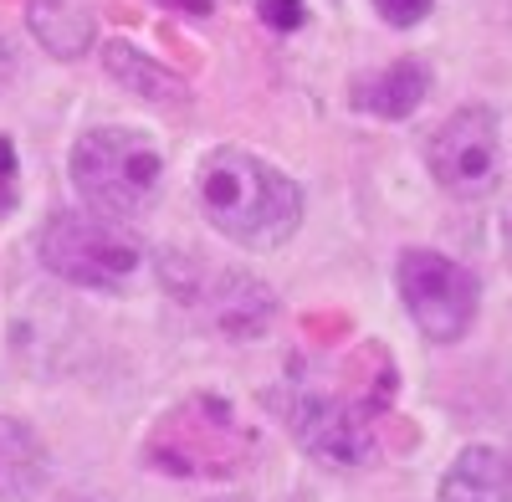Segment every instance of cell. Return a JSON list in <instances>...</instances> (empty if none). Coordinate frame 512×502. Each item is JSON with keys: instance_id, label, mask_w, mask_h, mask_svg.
Listing matches in <instances>:
<instances>
[{"instance_id": "cell-1", "label": "cell", "mask_w": 512, "mask_h": 502, "mask_svg": "<svg viewBox=\"0 0 512 502\" xmlns=\"http://www.w3.org/2000/svg\"><path fill=\"white\" fill-rule=\"evenodd\" d=\"M195 200L226 241L277 251L303 226V185L251 149H210L195 175Z\"/></svg>"}, {"instance_id": "cell-2", "label": "cell", "mask_w": 512, "mask_h": 502, "mask_svg": "<svg viewBox=\"0 0 512 502\" xmlns=\"http://www.w3.org/2000/svg\"><path fill=\"white\" fill-rule=\"evenodd\" d=\"M67 175L88 211L134 221L149 216L164 195V154L139 129H88L72 144Z\"/></svg>"}, {"instance_id": "cell-3", "label": "cell", "mask_w": 512, "mask_h": 502, "mask_svg": "<svg viewBox=\"0 0 512 502\" xmlns=\"http://www.w3.org/2000/svg\"><path fill=\"white\" fill-rule=\"evenodd\" d=\"M36 257L52 277L93 292H128L149 272V251L128 231V221L98 216L88 205L47 216V226L36 236Z\"/></svg>"}, {"instance_id": "cell-4", "label": "cell", "mask_w": 512, "mask_h": 502, "mask_svg": "<svg viewBox=\"0 0 512 502\" xmlns=\"http://www.w3.org/2000/svg\"><path fill=\"white\" fill-rule=\"evenodd\" d=\"M251 456V431L236 421L231 400L221 395H190L154 426L149 436V467L169 477H231Z\"/></svg>"}, {"instance_id": "cell-5", "label": "cell", "mask_w": 512, "mask_h": 502, "mask_svg": "<svg viewBox=\"0 0 512 502\" xmlns=\"http://www.w3.org/2000/svg\"><path fill=\"white\" fill-rule=\"evenodd\" d=\"M164 287L180 303L200 308V318L221 333V339H267L277 323V292L236 267H205L195 257H164Z\"/></svg>"}, {"instance_id": "cell-6", "label": "cell", "mask_w": 512, "mask_h": 502, "mask_svg": "<svg viewBox=\"0 0 512 502\" xmlns=\"http://www.w3.org/2000/svg\"><path fill=\"white\" fill-rule=\"evenodd\" d=\"M395 282H400L405 313L415 318V328L431 344H456L472 333V323L482 313V287H477L472 267H461L446 251L410 246L395 262Z\"/></svg>"}, {"instance_id": "cell-7", "label": "cell", "mask_w": 512, "mask_h": 502, "mask_svg": "<svg viewBox=\"0 0 512 502\" xmlns=\"http://www.w3.org/2000/svg\"><path fill=\"white\" fill-rule=\"evenodd\" d=\"M431 180L456 200H482L502 180V129L497 113L482 103H466L436 123L431 144H425Z\"/></svg>"}, {"instance_id": "cell-8", "label": "cell", "mask_w": 512, "mask_h": 502, "mask_svg": "<svg viewBox=\"0 0 512 502\" xmlns=\"http://www.w3.org/2000/svg\"><path fill=\"white\" fill-rule=\"evenodd\" d=\"M282 421L297 441H303V451H313L328 467H369L374 451H379L369 415L349 400H338V395H323V390L287 395Z\"/></svg>"}, {"instance_id": "cell-9", "label": "cell", "mask_w": 512, "mask_h": 502, "mask_svg": "<svg viewBox=\"0 0 512 502\" xmlns=\"http://www.w3.org/2000/svg\"><path fill=\"white\" fill-rule=\"evenodd\" d=\"M47 477L52 462L41 436L16 415H0V502H36Z\"/></svg>"}, {"instance_id": "cell-10", "label": "cell", "mask_w": 512, "mask_h": 502, "mask_svg": "<svg viewBox=\"0 0 512 502\" xmlns=\"http://www.w3.org/2000/svg\"><path fill=\"white\" fill-rule=\"evenodd\" d=\"M103 67H108V77L118 82L123 93H134V98H144L154 108H185L190 103L185 77L169 72L164 62H154L149 52H139L134 41H108V47H103Z\"/></svg>"}, {"instance_id": "cell-11", "label": "cell", "mask_w": 512, "mask_h": 502, "mask_svg": "<svg viewBox=\"0 0 512 502\" xmlns=\"http://www.w3.org/2000/svg\"><path fill=\"white\" fill-rule=\"evenodd\" d=\"M26 26L57 62L88 57V47L98 41V21L88 0H26Z\"/></svg>"}, {"instance_id": "cell-12", "label": "cell", "mask_w": 512, "mask_h": 502, "mask_svg": "<svg viewBox=\"0 0 512 502\" xmlns=\"http://www.w3.org/2000/svg\"><path fill=\"white\" fill-rule=\"evenodd\" d=\"M441 502H512L507 451H497L487 441L456 451V462L441 477Z\"/></svg>"}, {"instance_id": "cell-13", "label": "cell", "mask_w": 512, "mask_h": 502, "mask_svg": "<svg viewBox=\"0 0 512 502\" xmlns=\"http://www.w3.org/2000/svg\"><path fill=\"white\" fill-rule=\"evenodd\" d=\"M425 93H431V67L405 57V62H390L384 72L364 77L359 88H354V108L400 123V118H410V113L425 103Z\"/></svg>"}, {"instance_id": "cell-14", "label": "cell", "mask_w": 512, "mask_h": 502, "mask_svg": "<svg viewBox=\"0 0 512 502\" xmlns=\"http://www.w3.org/2000/svg\"><path fill=\"white\" fill-rule=\"evenodd\" d=\"M256 16H262V26H272V31H297L308 21V6L303 0H256Z\"/></svg>"}, {"instance_id": "cell-15", "label": "cell", "mask_w": 512, "mask_h": 502, "mask_svg": "<svg viewBox=\"0 0 512 502\" xmlns=\"http://www.w3.org/2000/svg\"><path fill=\"white\" fill-rule=\"evenodd\" d=\"M431 6H436V0H374L379 21H390V26H400V31L420 26L425 16H431Z\"/></svg>"}, {"instance_id": "cell-16", "label": "cell", "mask_w": 512, "mask_h": 502, "mask_svg": "<svg viewBox=\"0 0 512 502\" xmlns=\"http://www.w3.org/2000/svg\"><path fill=\"white\" fill-rule=\"evenodd\" d=\"M11 195H16V149L11 139H0V211H11Z\"/></svg>"}, {"instance_id": "cell-17", "label": "cell", "mask_w": 512, "mask_h": 502, "mask_svg": "<svg viewBox=\"0 0 512 502\" xmlns=\"http://www.w3.org/2000/svg\"><path fill=\"white\" fill-rule=\"evenodd\" d=\"M11 77H16V52H11L6 31H0V88H11Z\"/></svg>"}, {"instance_id": "cell-18", "label": "cell", "mask_w": 512, "mask_h": 502, "mask_svg": "<svg viewBox=\"0 0 512 502\" xmlns=\"http://www.w3.org/2000/svg\"><path fill=\"white\" fill-rule=\"evenodd\" d=\"M502 251H507V262H512V200L502 205Z\"/></svg>"}, {"instance_id": "cell-19", "label": "cell", "mask_w": 512, "mask_h": 502, "mask_svg": "<svg viewBox=\"0 0 512 502\" xmlns=\"http://www.w3.org/2000/svg\"><path fill=\"white\" fill-rule=\"evenodd\" d=\"M62 502H108L103 492H77V497H62Z\"/></svg>"}, {"instance_id": "cell-20", "label": "cell", "mask_w": 512, "mask_h": 502, "mask_svg": "<svg viewBox=\"0 0 512 502\" xmlns=\"http://www.w3.org/2000/svg\"><path fill=\"white\" fill-rule=\"evenodd\" d=\"M210 502H251V497H210Z\"/></svg>"}, {"instance_id": "cell-21", "label": "cell", "mask_w": 512, "mask_h": 502, "mask_svg": "<svg viewBox=\"0 0 512 502\" xmlns=\"http://www.w3.org/2000/svg\"><path fill=\"white\" fill-rule=\"evenodd\" d=\"M507 467H512V446H507Z\"/></svg>"}]
</instances>
